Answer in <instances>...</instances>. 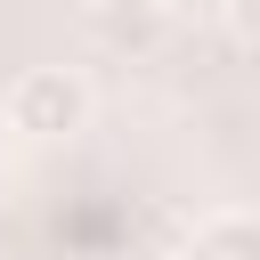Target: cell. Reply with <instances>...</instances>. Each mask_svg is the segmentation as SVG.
I'll use <instances>...</instances> for the list:
<instances>
[{
  "instance_id": "cell-1",
  "label": "cell",
  "mask_w": 260,
  "mask_h": 260,
  "mask_svg": "<svg viewBox=\"0 0 260 260\" xmlns=\"http://www.w3.org/2000/svg\"><path fill=\"white\" fill-rule=\"evenodd\" d=\"M89 106L98 98L73 65H32L8 89V130L16 138H73V130H89Z\"/></svg>"
},
{
  "instance_id": "cell-2",
  "label": "cell",
  "mask_w": 260,
  "mask_h": 260,
  "mask_svg": "<svg viewBox=\"0 0 260 260\" xmlns=\"http://www.w3.org/2000/svg\"><path fill=\"white\" fill-rule=\"evenodd\" d=\"M171 32V0H89V41L106 57H154Z\"/></svg>"
},
{
  "instance_id": "cell-3",
  "label": "cell",
  "mask_w": 260,
  "mask_h": 260,
  "mask_svg": "<svg viewBox=\"0 0 260 260\" xmlns=\"http://www.w3.org/2000/svg\"><path fill=\"white\" fill-rule=\"evenodd\" d=\"M179 260H260V211H211L179 244Z\"/></svg>"
},
{
  "instance_id": "cell-4",
  "label": "cell",
  "mask_w": 260,
  "mask_h": 260,
  "mask_svg": "<svg viewBox=\"0 0 260 260\" xmlns=\"http://www.w3.org/2000/svg\"><path fill=\"white\" fill-rule=\"evenodd\" d=\"M228 32L244 49H260V0H228Z\"/></svg>"
},
{
  "instance_id": "cell-5",
  "label": "cell",
  "mask_w": 260,
  "mask_h": 260,
  "mask_svg": "<svg viewBox=\"0 0 260 260\" xmlns=\"http://www.w3.org/2000/svg\"><path fill=\"white\" fill-rule=\"evenodd\" d=\"M122 260H179V252H162V244H138V252H122Z\"/></svg>"
},
{
  "instance_id": "cell-6",
  "label": "cell",
  "mask_w": 260,
  "mask_h": 260,
  "mask_svg": "<svg viewBox=\"0 0 260 260\" xmlns=\"http://www.w3.org/2000/svg\"><path fill=\"white\" fill-rule=\"evenodd\" d=\"M8 138H16V130H0V179H8V162H16V146H8Z\"/></svg>"
}]
</instances>
